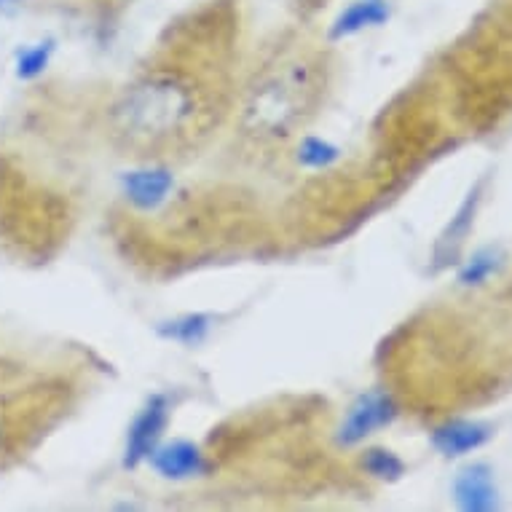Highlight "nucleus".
Instances as JSON below:
<instances>
[{"label": "nucleus", "mask_w": 512, "mask_h": 512, "mask_svg": "<svg viewBox=\"0 0 512 512\" xmlns=\"http://www.w3.org/2000/svg\"><path fill=\"white\" fill-rule=\"evenodd\" d=\"M389 17V9L384 0H357L349 9H344L338 14V19L330 27V38L333 41H341V38H349V35H357L368 27L384 25Z\"/></svg>", "instance_id": "obj_10"}, {"label": "nucleus", "mask_w": 512, "mask_h": 512, "mask_svg": "<svg viewBox=\"0 0 512 512\" xmlns=\"http://www.w3.org/2000/svg\"><path fill=\"white\" fill-rule=\"evenodd\" d=\"M298 159H301L306 167L322 169L338 159V148L336 145L325 143V140H319V137H306L301 143V148H298Z\"/></svg>", "instance_id": "obj_15"}, {"label": "nucleus", "mask_w": 512, "mask_h": 512, "mask_svg": "<svg viewBox=\"0 0 512 512\" xmlns=\"http://www.w3.org/2000/svg\"><path fill=\"white\" fill-rule=\"evenodd\" d=\"M169 421V403L164 395H153L145 408L137 413V419L129 427L124 448V467H137L145 459H151V454L159 448L161 435L167 429Z\"/></svg>", "instance_id": "obj_3"}, {"label": "nucleus", "mask_w": 512, "mask_h": 512, "mask_svg": "<svg viewBox=\"0 0 512 512\" xmlns=\"http://www.w3.org/2000/svg\"><path fill=\"white\" fill-rule=\"evenodd\" d=\"M14 6H19V0H0V11H9Z\"/></svg>", "instance_id": "obj_16"}, {"label": "nucleus", "mask_w": 512, "mask_h": 512, "mask_svg": "<svg viewBox=\"0 0 512 512\" xmlns=\"http://www.w3.org/2000/svg\"><path fill=\"white\" fill-rule=\"evenodd\" d=\"M480 191H483V180H480L475 188L470 191V196L464 199V204L459 207L448 228H445L440 239H437V247H435V261L443 266V263L454 261L459 250H462L464 239L470 234L472 223H475V215H478V207H480Z\"/></svg>", "instance_id": "obj_9"}, {"label": "nucleus", "mask_w": 512, "mask_h": 512, "mask_svg": "<svg viewBox=\"0 0 512 512\" xmlns=\"http://www.w3.org/2000/svg\"><path fill=\"white\" fill-rule=\"evenodd\" d=\"M202 89L172 68H153L110 108V135L132 156L161 159L180 151L199 129Z\"/></svg>", "instance_id": "obj_1"}, {"label": "nucleus", "mask_w": 512, "mask_h": 512, "mask_svg": "<svg viewBox=\"0 0 512 512\" xmlns=\"http://www.w3.org/2000/svg\"><path fill=\"white\" fill-rule=\"evenodd\" d=\"M175 188V177L164 167H145L129 172L124 177V194L132 207L151 212L159 204L167 202V196Z\"/></svg>", "instance_id": "obj_7"}, {"label": "nucleus", "mask_w": 512, "mask_h": 512, "mask_svg": "<svg viewBox=\"0 0 512 512\" xmlns=\"http://www.w3.org/2000/svg\"><path fill=\"white\" fill-rule=\"evenodd\" d=\"M212 322L215 319L210 314H183V317L169 319V322L159 325V336L167 338V341H175V344L196 346L207 338V333L212 330Z\"/></svg>", "instance_id": "obj_11"}, {"label": "nucleus", "mask_w": 512, "mask_h": 512, "mask_svg": "<svg viewBox=\"0 0 512 512\" xmlns=\"http://www.w3.org/2000/svg\"><path fill=\"white\" fill-rule=\"evenodd\" d=\"M494 437V429L483 424V421H448L443 427H437L429 437V443L435 445L437 454L456 459V456L472 454Z\"/></svg>", "instance_id": "obj_6"}, {"label": "nucleus", "mask_w": 512, "mask_h": 512, "mask_svg": "<svg viewBox=\"0 0 512 512\" xmlns=\"http://www.w3.org/2000/svg\"><path fill=\"white\" fill-rule=\"evenodd\" d=\"M395 400L384 392H370L362 395L357 403L349 408L341 432H338V443L341 445H357L365 437H370L376 429L387 427L389 421L395 419Z\"/></svg>", "instance_id": "obj_4"}, {"label": "nucleus", "mask_w": 512, "mask_h": 512, "mask_svg": "<svg viewBox=\"0 0 512 512\" xmlns=\"http://www.w3.org/2000/svg\"><path fill=\"white\" fill-rule=\"evenodd\" d=\"M362 467L376 480H397L405 472L403 459L387 451V448H370V451H365Z\"/></svg>", "instance_id": "obj_13"}, {"label": "nucleus", "mask_w": 512, "mask_h": 512, "mask_svg": "<svg viewBox=\"0 0 512 512\" xmlns=\"http://www.w3.org/2000/svg\"><path fill=\"white\" fill-rule=\"evenodd\" d=\"M151 464L161 478L169 480L196 478L204 472L202 451L188 440H175V443L156 448L151 454Z\"/></svg>", "instance_id": "obj_8"}, {"label": "nucleus", "mask_w": 512, "mask_h": 512, "mask_svg": "<svg viewBox=\"0 0 512 512\" xmlns=\"http://www.w3.org/2000/svg\"><path fill=\"white\" fill-rule=\"evenodd\" d=\"M51 51H54V43L51 41H41L25 49L19 54L17 59V76L19 78H35L41 76L43 70L49 68V59Z\"/></svg>", "instance_id": "obj_14"}, {"label": "nucleus", "mask_w": 512, "mask_h": 512, "mask_svg": "<svg viewBox=\"0 0 512 512\" xmlns=\"http://www.w3.org/2000/svg\"><path fill=\"white\" fill-rule=\"evenodd\" d=\"M325 92V68L309 59L282 62L266 68L247 92L239 126L258 143H277L295 135V129L314 113Z\"/></svg>", "instance_id": "obj_2"}, {"label": "nucleus", "mask_w": 512, "mask_h": 512, "mask_svg": "<svg viewBox=\"0 0 512 512\" xmlns=\"http://www.w3.org/2000/svg\"><path fill=\"white\" fill-rule=\"evenodd\" d=\"M504 255L499 247H486V250H478L475 255H472L470 261L464 263L462 271H459V282H462L464 287H478L483 285L491 274H496L499 271V266H502Z\"/></svg>", "instance_id": "obj_12"}, {"label": "nucleus", "mask_w": 512, "mask_h": 512, "mask_svg": "<svg viewBox=\"0 0 512 512\" xmlns=\"http://www.w3.org/2000/svg\"><path fill=\"white\" fill-rule=\"evenodd\" d=\"M454 499L464 512H491L499 507L494 472L488 464H470L454 480Z\"/></svg>", "instance_id": "obj_5"}]
</instances>
